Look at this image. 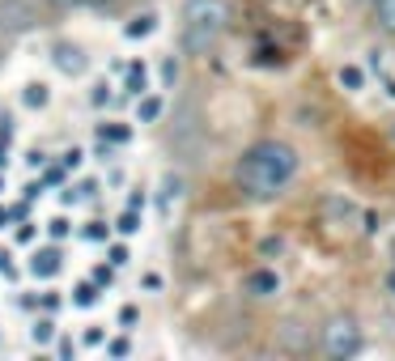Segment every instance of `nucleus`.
Listing matches in <instances>:
<instances>
[{"label": "nucleus", "instance_id": "nucleus-10", "mask_svg": "<svg viewBox=\"0 0 395 361\" xmlns=\"http://www.w3.org/2000/svg\"><path fill=\"white\" fill-rule=\"evenodd\" d=\"M47 102H51V89H47L43 81H26V85H21V106H26V111H43Z\"/></svg>", "mask_w": 395, "mask_h": 361}, {"label": "nucleus", "instance_id": "nucleus-9", "mask_svg": "<svg viewBox=\"0 0 395 361\" xmlns=\"http://www.w3.org/2000/svg\"><path fill=\"white\" fill-rule=\"evenodd\" d=\"M153 30H157V13H136L132 21H123V38H132V43L149 38Z\"/></svg>", "mask_w": 395, "mask_h": 361}, {"label": "nucleus", "instance_id": "nucleus-16", "mask_svg": "<svg viewBox=\"0 0 395 361\" xmlns=\"http://www.w3.org/2000/svg\"><path fill=\"white\" fill-rule=\"evenodd\" d=\"M123 89H128V94H145V68H140V64H128V72H123Z\"/></svg>", "mask_w": 395, "mask_h": 361}, {"label": "nucleus", "instance_id": "nucleus-24", "mask_svg": "<svg viewBox=\"0 0 395 361\" xmlns=\"http://www.w3.org/2000/svg\"><path fill=\"white\" fill-rule=\"evenodd\" d=\"M362 234H379V213H374V209L362 213Z\"/></svg>", "mask_w": 395, "mask_h": 361}, {"label": "nucleus", "instance_id": "nucleus-15", "mask_svg": "<svg viewBox=\"0 0 395 361\" xmlns=\"http://www.w3.org/2000/svg\"><path fill=\"white\" fill-rule=\"evenodd\" d=\"M72 306H98V289H94V281H81L77 289H72Z\"/></svg>", "mask_w": 395, "mask_h": 361}, {"label": "nucleus", "instance_id": "nucleus-2", "mask_svg": "<svg viewBox=\"0 0 395 361\" xmlns=\"http://www.w3.org/2000/svg\"><path fill=\"white\" fill-rule=\"evenodd\" d=\"M230 26V4L226 0H187L183 4V47L191 55L208 51Z\"/></svg>", "mask_w": 395, "mask_h": 361}, {"label": "nucleus", "instance_id": "nucleus-14", "mask_svg": "<svg viewBox=\"0 0 395 361\" xmlns=\"http://www.w3.org/2000/svg\"><path fill=\"white\" fill-rule=\"evenodd\" d=\"M374 21L383 26V34H395V0H370Z\"/></svg>", "mask_w": 395, "mask_h": 361}, {"label": "nucleus", "instance_id": "nucleus-29", "mask_svg": "<svg viewBox=\"0 0 395 361\" xmlns=\"http://www.w3.org/2000/svg\"><path fill=\"white\" fill-rule=\"evenodd\" d=\"M81 345H85V349H98V345H102V328H94V332H85V336H81Z\"/></svg>", "mask_w": 395, "mask_h": 361}, {"label": "nucleus", "instance_id": "nucleus-30", "mask_svg": "<svg viewBox=\"0 0 395 361\" xmlns=\"http://www.w3.org/2000/svg\"><path fill=\"white\" fill-rule=\"evenodd\" d=\"M64 166H68V170L81 166V149H68V153H64Z\"/></svg>", "mask_w": 395, "mask_h": 361}, {"label": "nucleus", "instance_id": "nucleus-1", "mask_svg": "<svg viewBox=\"0 0 395 361\" xmlns=\"http://www.w3.org/2000/svg\"><path fill=\"white\" fill-rule=\"evenodd\" d=\"M302 170V153L289 140H255L238 166H234V183L247 200H277Z\"/></svg>", "mask_w": 395, "mask_h": 361}, {"label": "nucleus", "instance_id": "nucleus-25", "mask_svg": "<svg viewBox=\"0 0 395 361\" xmlns=\"http://www.w3.org/2000/svg\"><path fill=\"white\" fill-rule=\"evenodd\" d=\"M174 77H179V64H174V60H166V64H162V85L170 89V85H174Z\"/></svg>", "mask_w": 395, "mask_h": 361}, {"label": "nucleus", "instance_id": "nucleus-8", "mask_svg": "<svg viewBox=\"0 0 395 361\" xmlns=\"http://www.w3.org/2000/svg\"><path fill=\"white\" fill-rule=\"evenodd\" d=\"M336 85H340L345 94H362V89H370V72H366L362 64H340V68H336Z\"/></svg>", "mask_w": 395, "mask_h": 361}, {"label": "nucleus", "instance_id": "nucleus-23", "mask_svg": "<svg viewBox=\"0 0 395 361\" xmlns=\"http://www.w3.org/2000/svg\"><path fill=\"white\" fill-rule=\"evenodd\" d=\"M115 230L119 234H136V213H119L115 217Z\"/></svg>", "mask_w": 395, "mask_h": 361}, {"label": "nucleus", "instance_id": "nucleus-19", "mask_svg": "<svg viewBox=\"0 0 395 361\" xmlns=\"http://www.w3.org/2000/svg\"><path fill=\"white\" fill-rule=\"evenodd\" d=\"M140 289H145V294H162V289H166V277H162V272H145V277H140Z\"/></svg>", "mask_w": 395, "mask_h": 361}, {"label": "nucleus", "instance_id": "nucleus-7", "mask_svg": "<svg viewBox=\"0 0 395 361\" xmlns=\"http://www.w3.org/2000/svg\"><path fill=\"white\" fill-rule=\"evenodd\" d=\"M251 298H277L281 294V277H277V268H255V272H247V285H243Z\"/></svg>", "mask_w": 395, "mask_h": 361}, {"label": "nucleus", "instance_id": "nucleus-33", "mask_svg": "<svg viewBox=\"0 0 395 361\" xmlns=\"http://www.w3.org/2000/svg\"><path fill=\"white\" fill-rule=\"evenodd\" d=\"M64 4H106V0H64Z\"/></svg>", "mask_w": 395, "mask_h": 361}, {"label": "nucleus", "instance_id": "nucleus-22", "mask_svg": "<svg viewBox=\"0 0 395 361\" xmlns=\"http://www.w3.org/2000/svg\"><path fill=\"white\" fill-rule=\"evenodd\" d=\"M128 260H132V251H128V243H123V247H111V251H106V264H111V268H123Z\"/></svg>", "mask_w": 395, "mask_h": 361}, {"label": "nucleus", "instance_id": "nucleus-28", "mask_svg": "<svg viewBox=\"0 0 395 361\" xmlns=\"http://www.w3.org/2000/svg\"><path fill=\"white\" fill-rule=\"evenodd\" d=\"M68 226H72L68 217H55V221H51L47 230H51V238H64V234H68Z\"/></svg>", "mask_w": 395, "mask_h": 361}, {"label": "nucleus", "instance_id": "nucleus-21", "mask_svg": "<svg viewBox=\"0 0 395 361\" xmlns=\"http://www.w3.org/2000/svg\"><path fill=\"white\" fill-rule=\"evenodd\" d=\"M81 238H85V243H106V226H102V221H89V226L81 230Z\"/></svg>", "mask_w": 395, "mask_h": 361}, {"label": "nucleus", "instance_id": "nucleus-3", "mask_svg": "<svg viewBox=\"0 0 395 361\" xmlns=\"http://www.w3.org/2000/svg\"><path fill=\"white\" fill-rule=\"evenodd\" d=\"M319 349L336 361H349L366 349V336H362V323L353 315H332L323 328H319Z\"/></svg>", "mask_w": 395, "mask_h": 361}, {"label": "nucleus", "instance_id": "nucleus-17", "mask_svg": "<svg viewBox=\"0 0 395 361\" xmlns=\"http://www.w3.org/2000/svg\"><path fill=\"white\" fill-rule=\"evenodd\" d=\"M111 98H115V94H111V85H106V81H94V89H89V102L102 111V106H111Z\"/></svg>", "mask_w": 395, "mask_h": 361}, {"label": "nucleus", "instance_id": "nucleus-12", "mask_svg": "<svg viewBox=\"0 0 395 361\" xmlns=\"http://www.w3.org/2000/svg\"><path fill=\"white\" fill-rule=\"evenodd\" d=\"M30 268H34V277H55V272L64 268V255H60V251H34Z\"/></svg>", "mask_w": 395, "mask_h": 361}, {"label": "nucleus", "instance_id": "nucleus-26", "mask_svg": "<svg viewBox=\"0 0 395 361\" xmlns=\"http://www.w3.org/2000/svg\"><path fill=\"white\" fill-rule=\"evenodd\" d=\"M136 319H140V311H136V306H119V328H132Z\"/></svg>", "mask_w": 395, "mask_h": 361}, {"label": "nucleus", "instance_id": "nucleus-6", "mask_svg": "<svg viewBox=\"0 0 395 361\" xmlns=\"http://www.w3.org/2000/svg\"><path fill=\"white\" fill-rule=\"evenodd\" d=\"M34 21L38 17L30 0H0V30H30Z\"/></svg>", "mask_w": 395, "mask_h": 361}, {"label": "nucleus", "instance_id": "nucleus-18", "mask_svg": "<svg viewBox=\"0 0 395 361\" xmlns=\"http://www.w3.org/2000/svg\"><path fill=\"white\" fill-rule=\"evenodd\" d=\"M30 336H34L38 345H51V340H55V323H51V319H38V323L30 328Z\"/></svg>", "mask_w": 395, "mask_h": 361}, {"label": "nucleus", "instance_id": "nucleus-27", "mask_svg": "<svg viewBox=\"0 0 395 361\" xmlns=\"http://www.w3.org/2000/svg\"><path fill=\"white\" fill-rule=\"evenodd\" d=\"M102 136H106V140H123V145H128L132 128H102Z\"/></svg>", "mask_w": 395, "mask_h": 361}, {"label": "nucleus", "instance_id": "nucleus-11", "mask_svg": "<svg viewBox=\"0 0 395 361\" xmlns=\"http://www.w3.org/2000/svg\"><path fill=\"white\" fill-rule=\"evenodd\" d=\"M162 115H166V98H162V94H140L136 119H140V123H157Z\"/></svg>", "mask_w": 395, "mask_h": 361}, {"label": "nucleus", "instance_id": "nucleus-20", "mask_svg": "<svg viewBox=\"0 0 395 361\" xmlns=\"http://www.w3.org/2000/svg\"><path fill=\"white\" fill-rule=\"evenodd\" d=\"M106 357H132V340H128V336H115V340L106 345Z\"/></svg>", "mask_w": 395, "mask_h": 361}, {"label": "nucleus", "instance_id": "nucleus-31", "mask_svg": "<svg viewBox=\"0 0 395 361\" xmlns=\"http://www.w3.org/2000/svg\"><path fill=\"white\" fill-rule=\"evenodd\" d=\"M387 294H391V298H395V268H391V272H387Z\"/></svg>", "mask_w": 395, "mask_h": 361}, {"label": "nucleus", "instance_id": "nucleus-13", "mask_svg": "<svg viewBox=\"0 0 395 361\" xmlns=\"http://www.w3.org/2000/svg\"><path fill=\"white\" fill-rule=\"evenodd\" d=\"M281 349L306 353V349H311V336H306V328H302V323H285V328H281Z\"/></svg>", "mask_w": 395, "mask_h": 361}, {"label": "nucleus", "instance_id": "nucleus-5", "mask_svg": "<svg viewBox=\"0 0 395 361\" xmlns=\"http://www.w3.org/2000/svg\"><path fill=\"white\" fill-rule=\"evenodd\" d=\"M183 204V174H166L157 187V221H174V209Z\"/></svg>", "mask_w": 395, "mask_h": 361}, {"label": "nucleus", "instance_id": "nucleus-34", "mask_svg": "<svg viewBox=\"0 0 395 361\" xmlns=\"http://www.w3.org/2000/svg\"><path fill=\"white\" fill-rule=\"evenodd\" d=\"M391 145H395V123H391Z\"/></svg>", "mask_w": 395, "mask_h": 361}, {"label": "nucleus", "instance_id": "nucleus-32", "mask_svg": "<svg viewBox=\"0 0 395 361\" xmlns=\"http://www.w3.org/2000/svg\"><path fill=\"white\" fill-rule=\"evenodd\" d=\"M383 94H387V98L395 102V81H387V85H383Z\"/></svg>", "mask_w": 395, "mask_h": 361}, {"label": "nucleus", "instance_id": "nucleus-4", "mask_svg": "<svg viewBox=\"0 0 395 361\" xmlns=\"http://www.w3.org/2000/svg\"><path fill=\"white\" fill-rule=\"evenodd\" d=\"M51 64H55L64 77H85L89 55H85V47L72 43V38H55V43H51Z\"/></svg>", "mask_w": 395, "mask_h": 361}]
</instances>
